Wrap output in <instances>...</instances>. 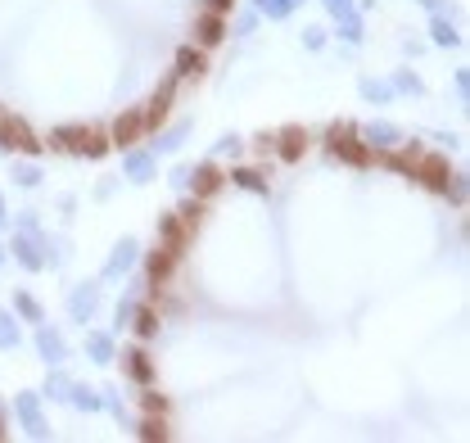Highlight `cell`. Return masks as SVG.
<instances>
[{
  "mask_svg": "<svg viewBox=\"0 0 470 443\" xmlns=\"http://www.w3.org/2000/svg\"><path fill=\"white\" fill-rule=\"evenodd\" d=\"M55 145H59V150H68V154H86V158H104L109 154V141L100 136V131H91V127H64V131H55Z\"/></svg>",
  "mask_w": 470,
  "mask_h": 443,
  "instance_id": "1",
  "label": "cell"
},
{
  "mask_svg": "<svg viewBox=\"0 0 470 443\" xmlns=\"http://www.w3.org/2000/svg\"><path fill=\"white\" fill-rule=\"evenodd\" d=\"M362 131L349 127V122H339V127H330V150H335L344 163H353V168H362L366 158H371V145L366 141H357Z\"/></svg>",
  "mask_w": 470,
  "mask_h": 443,
  "instance_id": "2",
  "label": "cell"
},
{
  "mask_svg": "<svg viewBox=\"0 0 470 443\" xmlns=\"http://www.w3.org/2000/svg\"><path fill=\"white\" fill-rule=\"evenodd\" d=\"M0 150H18V154H36L41 150V141L32 136L28 127H23L18 118H9V114H0Z\"/></svg>",
  "mask_w": 470,
  "mask_h": 443,
  "instance_id": "3",
  "label": "cell"
},
{
  "mask_svg": "<svg viewBox=\"0 0 470 443\" xmlns=\"http://www.w3.org/2000/svg\"><path fill=\"white\" fill-rule=\"evenodd\" d=\"M14 258L28 267V272H41V267L50 263V253H45V240L36 236V231H18V236H14Z\"/></svg>",
  "mask_w": 470,
  "mask_h": 443,
  "instance_id": "4",
  "label": "cell"
},
{
  "mask_svg": "<svg viewBox=\"0 0 470 443\" xmlns=\"http://www.w3.org/2000/svg\"><path fill=\"white\" fill-rule=\"evenodd\" d=\"M68 312H72V322H91L95 312H100V285H77L68 294Z\"/></svg>",
  "mask_w": 470,
  "mask_h": 443,
  "instance_id": "5",
  "label": "cell"
},
{
  "mask_svg": "<svg viewBox=\"0 0 470 443\" xmlns=\"http://www.w3.org/2000/svg\"><path fill=\"white\" fill-rule=\"evenodd\" d=\"M14 408H18V421L28 425L32 439H45V434H50V425H45V416H41V398H36V393H18Z\"/></svg>",
  "mask_w": 470,
  "mask_h": 443,
  "instance_id": "6",
  "label": "cell"
},
{
  "mask_svg": "<svg viewBox=\"0 0 470 443\" xmlns=\"http://www.w3.org/2000/svg\"><path fill=\"white\" fill-rule=\"evenodd\" d=\"M36 353H41L50 366H59L68 358V344H64V335L59 330H50V326H36Z\"/></svg>",
  "mask_w": 470,
  "mask_h": 443,
  "instance_id": "7",
  "label": "cell"
},
{
  "mask_svg": "<svg viewBox=\"0 0 470 443\" xmlns=\"http://www.w3.org/2000/svg\"><path fill=\"white\" fill-rule=\"evenodd\" d=\"M177 258H181V249H168V244H158V249L150 253L145 272H150L154 285H168V276H172V267H177Z\"/></svg>",
  "mask_w": 470,
  "mask_h": 443,
  "instance_id": "8",
  "label": "cell"
},
{
  "mask_svg": "<svg viewBox=\"0 0 470 443\" xmlns=\"http://www.w3.org/2000/svg\"><path fill=\"white\" fill-rule=\"evenodd\" d=\"M190 231H195V226H190V222H185L181 213H168L163 222H158V236H163V244H168V249H181Z\"/></svg>",
  "mask_w": 470,
  "mask_h": 443,
  "instance_id": "9",
  "label": "cell"
},
{
  "mask_svg": "<svg viewBox=\"0 0 470 443\" xmlns=\"http://www.w3.org/2000/svg\"><path fill=\"white\" fill-rule=\"evenodd\" d=\"M136 267V240H122L114 253H109V263H104V280H114L122 272H131Z\"/></svg>",
  "mask_w": 470,
  "mask_h": 443,
  "instance_id": "10",
  "label": "cell"
},
{
  "mask_svg": "<svg viewBox=\"0 0 470 443\" xmlns=\"http://www.w3.org/2000/svg\"><path fill=\"white\" fill-rule=\"evenodd\" d=\"M366 145H376V150H398V141H403V131L393 127V122H371V127L362 131Z\"/></svg>",
  "mask_w": 470,
  "mask_h": 443,
  "instance_id": "11",
  "label": "cell"
},
{
  "mask_svg": "<svg viewBox=\"0 0 470 443\" xmlns=\"http://www.w3.org/2000/svg\"><path fill=\"white\" fill-rule=\"evenodd\" d=\"M303 150H307V131L303 127H285V131H280V158H285V163L303 158Z\"/></svg>",
  "mask_w": 470,
  "mask_h": 443,
  "instance_id": "12",
  "label": "cell"
},
{
  "mask_svg": "<svg viewBox=\"0 0 470 443\" xmlns=\"http://www.w3.org/2000/svg\"><path fill=\"white\" fill-rule=\"evenodd\" d=\"M68 403H72L77 412H100V408H104V393L91 389V385H72V389H68Z\"/></svg>",
  "mask_w": 470,
  "mask_h": 443,
  "instance_id": "13",
  "label": "cell"
},
{
  "mask_svg": "<svg viewBox=\"0 0 470 443\" xmlns=\"http://www.w3.org/2000/svg\"><path fill=\"white\" fill-rule=\"evenodd\" d=\"M86 353H91V362H114V339L104 330H91L86 335Z\"/></svg>",
  "mask_w": 470,
  "mask_h": 443,
  "instance_id": "14",
  "label": "cell"
},
{
  "mask_svg": "<svg viewBox=\"0 0 470 443\" xmlns=\"http://www.w3.org/2000/svg\"><path fill=\"white\" fill-rule=\"evenodd\" d=\"M190 181H195V190H200V195H213V190L222 186V172H217L213 163H204V168L190 172Z\"/></svg>",
  "mask_w": 470,
  "mask_h": 443,
  "instance_id": "15",
  "label": "cell"
},
{
  "mask_svg": "<svg viewBox=\"0 0 470 443\" xmlns=\"http://www.w3.org/2000/svg\"><path fill=\"white\" fill-rule=\"evenodd\" d=\"M222 36H226V23H222V14H204V18H200V41H204V45H217Z\"/></svg>",
  "mask_w": 470,
  "mask_h": 443,
  "instance_id": "16",
  "label": "cell"
},
{
  "mask_svg": "<svg viewBox=\"0 0 470 443\" xmlns=\"http://www.w3.org/2000/svg\"><path fill=\"white\" fill-rule=\"evenodd\" d=\"M23 344V330H18V322L0 307V349H18Z\"/></svg>",
  "mask_w": 470,
  "mask_h": 443,
  "instance_id": "17",
  "label": "cell"
},
{
  "mask_svg": "<svg viewBox=\"0 0 470 443\" xmlns=\"http://www.w3.org/2000/svg\"><path fill=\"white\" fill-rule=\"evenodd\" d=\"M127 376H131V380H141V385H145V380L154 376L150 358H145V349H131V353H127Z\"/></svg>",
  "mask_w": 470,
  "mask_h": 443,
  "instance_id": "18",
  "label": "cell"
},
{
  "mask_svg": "<svg viewBox=\"0 0 470 443\" xmlns=\"http://www.w3.org/2000/svg\"><path fill=\"white\" fill-rule=\"evenodd\" d=\"M122 168H127V177H131V181H150L154 158H150V154H127V163H122Z\"/></svg>",
  "mask_w": 470,
  "mask_h": 443,
  "instance_id": "19",
  "label": "cell"
},
{
  "mask_svg": "<svg viewBox=\"0 0 470 443\" xmlns=\"http://www.w3.org/2000/svg\"><path fill=\"white\" fill-rule=\"evenodd\" d=\"M14 312H18V317H28V322H36V326H41V322H45V312H41V303H36V299H32V294H23V290L14 294Z\"/></svg>",
  "mask_w": 470,
  "mask_h": 443,
  "instance_id": "20",
  "label": "cell"
},
{
  "mask_svg": "<svg viewBox=\"0 0 470 443\" xmlns=\"http://www.w3.org/2000/svg\"><path fill=\"white\" fill-rule=\"evenodd\" d=\"M141 434H145V439H168V421H163V412H145Z\"/></svg>",
  "mask_w": 470,
  "mask_h": 443,
  "instance_id": "21",
  "label": "cell"
},
{
  "mask_svg": "<svg viewBox=\"0 0 470 443\" xmlns=\"http://www.w3.org/2000/svg\"><path fill=\"white\" fill-rule=\"evenodd\" d=\"M258 5V14H267V18H290V0H253Z\"/></svg>",
  "mask_w": 470,
  "mask_h": 443,
  "instance_id": "22",
  "label": "cell"
},
{
  "mask_svg": "<svg viewBox=\"0 0 470 443\" xmlns=\"http://www.w3.org/2000/svg\"><path fill=\"white\" fill-rule=\"evenodd\" d=\"M68 389H72V380H68L64 371H50V376H45V393H50V398H68Z\"/></svg>",
  "mask_w": 470,
  "mask_h": 443,
  "instance_id": "23",
  "label": "cell"
},
{
  "mask_svg": "<svg viewBox=\"0 0 470 443\" xmlns=\"http://www.w3.org/2000/svg\"><path fill=\"white\" fill-rule=\"evenodd\" d=\"M204 68V55L200 50H181L177 55V72H181V77H190V72H200Z\"/></svg>",
  "mask_w": 470,
  "mask_h": 443,
  "instance_id": "24",
  "label": "cell"
},
{
  "mask_svg": "<svg viewBox=\"0 0 470 443\" xmlns=\"http://www.w3.org/2000/svg\"><path fill=\"white\" fill-rule=\"evenodd\" d=\"M362 95H366V100H380V104H385V100H389V95H393V86H385V82H376V77H362Z\"/></svg>",
  "mask_w": 470,
  "mask_h": 443,
  "instance_id": "25",
  "label": "cell"
},
{
  "mask_svg": "<svg viewBox=\"0 0 470 443\" xmlns=\"http://www.w3.org/2000/svg\"><path fill=\"white\" fill-rule=\"evenodd\" d=\"M181 141H185V127H172L168 136H158V141H154V154H172Z\"/></svg>",
  "mask_w": 470,
  "mask_h": 443,
  "instance_id": "26",
  "label": "cell"
},
{
  "mask_svg": "<svg viewBox=\"0 0 470 443\" xmlns=\"http://www.w3.org/2000/svg\"><path fill=\"white\" fill-rule=\"evenodd\" d=\"M435 41H439V45H457V28H452L443 14H435Z\"/></svg>",
  "mask_w": 470,
  "mask_h": 443,
  "instance_id": "27",
  "label": "cell"
},
{
  "mask_svg": "<svg viewBox=\"0 0 470 443\" xmlns=\"http://www.w3.org/2000/svg\"><path fill=\"white\" fill-rule=\"evenodd\" d=\"M339 36H344L349 45H357V41H362V18H357V14H349V18L339 23Z\"/></svg>",
  "mask_w": 470,
  "mask_h": 443,
  "instance_id": "28",
  "label": "cell"
},
{
  "mask_svg": "<svg viewBox=\"0 0 470 443\" xmlns=\"http://www.w3.org/2000/svg\"><path fill=\"white\" fill-rule=\"evenodd\" d=\"M14 181H18V186H23V190H32V186H36V181H41V172H36L32 163H14Z\"/></svg>",
  "mask_w": 470,
  "mask_h": 443,
  "instance_id": "29",
  "label": "cell"
},
{
  "mask_svg": "<svg viewBox=\"0 0 470 443\" xmlns=\"http://www.w3.org/2000/svg\"><path fill=\"white\" fill-rule=\"evenodd\" d=\"M136 330H141V335H145V339H150V335H154V330H158V317L150 312V307H136Z\"/></svg>",
  "mask_w": 470,
  "mask_h": 443,
  "instance_id": "30",
  "label": "cell"
},
{
  "mask_svg": "<svg viewBox=\"0 0 470 443\" xmlns=\"http://www.w3.org/2000/svg\"><path fill=\"white\" fill-rule=\"evenodd\" d=\"M235 181H240L244 190H263V177H258V172H249V168H244V172H235Z\"/></svg>",
  "mask_w": 470,
  "mask_h": 443,
  "instance_id": "31",
  "label": "cell"
},
{
  "mask_svg": "<svg viewBox=\"0 0 470 443\" xmlns=\"http://www.w3.org/2000/svg\"><path fill=\"white\" fill-rule=\"evenodd\" d=\"M393 86H398V91H412V95H420V82L412 77V72H398V77H393Z\"/></svg>",
  "mask_w": 470,
  "mask_h": 443,
  "instance_id": "32",
  "label": "cell"
},
{
  "mask_svg": "<svg viewBox=\"0 0 470 443\" xmlns=\"http://www.w3.org/2000/svg\"><path fill=\"white\" fill-rule=\"evenodd\" d=\"M104 408L114 412L118 421H122V416H127V412H122V398H118V389H104Z\"/></svg>",
  "mask_w": 470,
  "mask_h": 443,
  "instance_id": "33",
  "label": "cell"
},
{
  "mask_svg": "<svg viewBox=\"0 0 470 443\" xmlns=\"http://www.w3.org/2000/svg\"><path fill=\"white\" fill-rule=\"evenodd\" d=\"M326 9H330L335 18H349V14H353V0H326Z\"/></svg>",
  "mask_w": 470,
  "mask_h": 443,
  "instance_id": "34",
  "label": "cell"
},
{
  "mask_svg": "<svg viewBox=\"0 0 470 443\" xmlns=\"http://www.w3.org/2000/svg\"><path fill=\"white\" fill-rule=\"evenodd\" d=\"M321 41H326L321 28H303V45H307V50H321Z\"/></svg>",
  "mask_w": 470,
  "mask_h": 443,
  "instance_id": "35",
  "label": "cell"
},
{
  "mask_svg": "<svg viewBox=\"0 0 470 443\" xmlns=\"http://www.w3.org/2000/svg\"><path fill=\"white\" fill-rule=\"evenodd\" d=\"M131 317H136V303H131V299H122V303H118V326H127Z\"/></svg>",
  "mask_w": 470,
  "mask_h": 443,
  "instance_id": "36",
  "label": "cell"
},
{
  "mask_svg": "<svg viewBox=\"0 0 470 443\" xmlns=\"http://www.w3.org/2000/svg\"><path fill=\"white\" fill-rule=\"evenodd\" d=\"M172 186H177V190L190 186V168H177V172H172Z\"/></svg>",
  "mask_w": 470,
  "mask_h": 443,
  "instance_id": "37",
  "label": "cell"
},
{
  "mask_svg": "<svg viewBox=\"0 0 470 443\" xmlns=\"http://www.w3.org/2000/svg\"><path fill=\"white\" fill-rule=\"evenodd\" d=\"M253 23H258L253 14H240V18H235V32H240V36H244V32H253Z\"/></svg>",
  "mask_w": 470,
  "mask_h": 443,
  "instance_id": "38",
  "label": "cell"
},
{
  "mask_svg": "<svg viewBox=\"0 0 470 443\" xmlns=\"http://www.w3.org/2000/svg\"><path fill=\"white\" fill-rule=\"evenodd\" d=\"M141 403H145V412H163V398H158V393H145Z\"/></svg>",
  "mask_w": 470,
  "mask_h": 443,
  "instance_id": "39",
  "label": "cell"
},
{
  "mask_svg": "<svg viewBox=\"0 0 470 443\" xmlns=\"http://www.w3.org/2000/svg\"><path fill=\"white\" fill-rule=\"evenodd\" d=\"M235 150H240V141H235V136H226V141L217 145V154H235Z\"/></svg>",
  "mask_w": 470,
  "mask_h": 443,
  "instance_id": "40",
  "label": "cell"
},
{
  "mask_svg": "<svg viewBox=\"0 0 470 443\" xmlns=\"http://www.w3.org/2000/svg\"><path fill=\"white\" fill-rule=\"evenodd\" d=\"M5 222H9V213H5V195H0V226H5Z\"/></svg>",
  "mask_w": 470,
  "mask_h": 443,
  "instance_id": "41",
  "label": "cell"
},
{
  "mask_svg": "<svg viewBox=\"0 0 470 443\" xmlns=\"http://www.w3.org/2000/svg\"><path fill=\"white\" fill-rule=\"evenodd\" d=\"M0 263H5V244H0Z\"/></svg>",
  "mask_w": 470,
  "mask_h": 443,
  "instance_id": "42",
  "label": "cell"
},
{
  "mask_svg": "<svg viewBox=\"0 0 470 443\" xmlns=\"http://www.w3.org/2000/svg\"><path fill=\"white\" fill-rule=\"evenodd\" d=\"M0 434H5V421H0Z\"/></svg>",
  "mask_w": 470,
  "mask_h": 443,
  "instance_id": "43",
  "label": "cell"
},
{
  "mask_svg": "<svg viewBox=\"0 0 470 443\" xmlns=\"http://www.w3.org/2000/svg\"><path fill=\"white\" fill-rule=\"evenodd\" d=\"M290 5H299V0H290Z\"/></svg>",
  "mask_w": 470,
  "mask_h": 443,
  "instance_id": "44",
  "label": "cell"
}]
</instances>
